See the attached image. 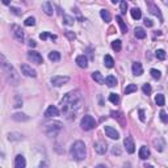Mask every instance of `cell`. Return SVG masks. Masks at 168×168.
<instances>
[{
    "mask_svg": "<svg viewBox=\"0 0 168 168\" xmlns=\"http://www.w3.org/2000/svg\"><path fill=\"white\" fill-rule=\"evenodd\" d=\"M83 101L81 93L79 91H71L66 93V96L62 99L60 105H62V112L63 114L67 116V118H75L76 112L80 108V104Z\"/></svg>",
    "mask_w": 168,
    "mask_h": 168,
    "instance_id": "1",
    "label": "cell"
},
{
    "mask_svg": "<svg viewBox=\"0 0 168 168\" xmlns=\"http://www.w3.org/2000/svg\"><path fill=\"white\" fill-rule=\"evenodd\" d=\"M0 59H1V70H3V72H4L5 80L9 84H12V85H17L20 79H18V75H17V72H16L15 67H13L10 63L7 62L4 55H1Z\"/></svg>",
    "mask_w": 168,
    "mask_h": 168,
    "instance_id": "2",
    "label": "cell"
},
{
    "mask_svg": "<svg viewBox=\"0 0 168 168\" xmlns=\"http://www.w3.org/2000/svg\"><path fill=\"white\" fill-rule=\"evenodd\" d=\"M70 154H71V158L75 160H83L85 159V155H87V148H85V144L84 142L81 141H76L75 143L71 146V150H70Z\"/></svg>",
    "mask_w": 168,
    "mask_h": 168,
    "instance_id": "3",
    "label": "cell"
},
{
    "mask_svg": "<svg viewBox=\"0 0 168 168\" xmlns=\"http://www.w3.org/2000/svg\"><path fill=\"white\" fill-rule=\"evenodd\" d=\"M80 126H81V129H83V130L89 131V130H92V129L96 127V121H94V118L92 117V116L87 114V116H84V117L81 118Z\"/></svg>",
    "mask_w": 168,
    "mask_h": 168,
    "instance_id": "4",
    "label": "cell"
},
{
    "mask_svg": "<svg viewBox=\"0 0 168 168\" xmlns=\"http://www.w3.org/2000/svg\"><path fill=\"white\" fill-rule=\"evenodd\" d=\"M28 59L30 60L32 63H36V64H42L43 63V58L39 52L37 51H29L28 52Z\"/></svg>",
    "mask_w": 168,
    "mask_h": 168,
    "instance_id": "5",
    "label": "cell"
},
{
    "mask_svg": "<svg viewBox=\"0 0 168 168\" xmlns=\"http://www.w3.org/2000/svg\"><path fill=\"white\" fill-rule=\"evenodd\" d=\"M68 80H70L68 76H52L51 84L54 87H60V85H64L66 83H68Z\"/></svg>",
    "mask_w": 168,
    "mask_h": 168,
    "instance_id": "6",
    "label": "cell"
},
{
    "mask_svg": "<svg viewBox=\"0 0 168 168\" xmlns=\"http://www.w3.org/2000/svg\"><path fill=\"white\" fill-rule=\"evenodd\" d=\"M21 72H22L25 76H30V78H36V76H37L36 70H33V68H32V66L26 64V63L21 64Z\"/></svg>",
    "mask_w": 168,
    "mask_h": 168,
    "instance_id": "7",
    "label": "cell"
},
{
    "mask_svg": "<svg viewBox=\"0 0 168 168\" xmlns=\"http://www.w3.org/2000/svg\"><path fill=\"white\" fill-rule=\"evenodd\" d=\"M104 131L106 134V136H109L110 139H116L117 141L120 138V133H118L116 129H113L112 126H104Z\"/></svg>",
    "mask_w": 168,
    "mask_h": 168,
    "instance_id": "8",
    "label": "cell"
},
{
    "mask_svg": "<svg viewBox=\"0 0 168 168\" xmlns=\"http://www.w3.org/2000/svg\"><path fill=\"white\" fill-rule=\"evenodd\" d=\"M123 146H125L126 151H127L129 154H133V152L135 151V144H134V141L131 136H126L125 141H123Z\"/></svg>",
    "mask_w": 168,
    "mask_h": 168,
    "instance_id": "9",
    "label": "cell"
},
{
    "mask_svg": "<svg viewBox=\"0 0 168 168\" xmlns=\"http://www.w3.org/2000/svg\"><path fill=\"white\" fill-rule=\"evenodd\" d=\"M12 34L18 42H22L24 41V32L22 29L20 28L18 25H13L12 26Z\"/></svg>",
    "mask_w": 168,
    "mask_h": 168,
    "instance_id": "10",
    "label": "cell"
},
{
    "mask_svg": "<svg viewBox=\"0 0 168 168\" xmlns=\"http://www.w3.org/2000/svg\"><path fill=\"white\" fill-rule=\"evenodd\" d=\"M57 116H59V110H58L57 106H54V105H50L49 108L46 109V112H45V117H57Z\"/></svg>",
    "mask_w": 168,
    "mask_h": 168,
    "instance_id": "11",
    "label": "cell"
},
{
    "mask_svg": "<svg viewBox=\"0 0 168 168\" xmlns=\"http://www.w3.org/2000/svg\"><path fill=\"white\" fill-rule=\"evenodd\" d=\"M106 143L102 141H99L94 143V150H96V152H99V154H105L106 152Z\"/></svg>",
    "mask_w": 168,
    "mask_h": 168,
    "instance_id": "12",
    "label": "cell"
},
{
    "mask_svg": "<svg viewBox=\"0 0 168 168\" xmlns=\"http://www.w3.org/2000/svg\"><path fill=\"white\" fill-rule=\"evenodd\" d=\"M110 114H112V117L114 118V120H117L118 122H120V125L122 126V127H125V126H126V122H125V118H123L122 113H121V112H112Z\"/></svg>",
    "mask_w": 168,
    "mask_h": 168,
    "instance_id": "13",
    "label": "cell"
},
{
    "mask_svg": "<svg viewBox=\"0 0 168 168\" xmlns=\"http://www.w3.org/2000/svg\"><path fill=\"white\" fill-rule=\"evenodd\" d=\"M42 10H43L45 13H46L47 16H52V13H54V8H52V4L50 1H45L43 4H42Z\"/></svg>",
    "mask_w": 168,
    "mask_h": 168,
    "instance_id": "14",
    "label": "cell"
},
{
    "mask_svg": "<svg viewBox=\"0 0 168 168\" xmlns=\"http://www.w3.org/2000/svg\"><path fill=\"white\" fill-rule=\"evenodd\" d=\"M26 162H25V158L22 155H17L15 158V167L16 168H25Z\"/></svg>",
    "mask_w": 168,
    "mask_h": 168,
    "instance_id": "15",
    "label": "cell"
},
{
    "mask_svg": "<svg viewBox=\"0 0 168 168\" xmlns=\"http://www.w3.org/2000/svg\"><path fill=\"white\" fill-rule=\"evenodd\" d=\"M52 130V133H54V129H57L58 131L62 129V123L60 122H50V123H46L45 125V131H47V130Z\"/></svg>",
    "mask_w": 168,
    "mask_h": 168,
    "instance_id": "16",
    "label": "cell"
},
{
    "mask_svg": "<svg viewBox=\"0 0 168 168\" xmlns=\"http://www.w3.org/2000/svg\"><path fill=\"white\" fill-rule=\"evenodd\" d=\"M133 74L135 76H141L143 74V67L139 62H134L133 63Z\"/></svg>",
    "mask_w": 168,
    "mask_h": 168,
    "instance_id": "17",
    "label": "cell"
},
{
    "mask_svg": "<svg viewBox=\"0 0 168 168\" xmlns=\"http://www.w3.org/2000/svg\"><path fill=\"white\" fill-rule=\"evenodd\" d=\"M76 63H78V66L81 67V68L88 67V60H87V58L84 57V55H79V57H76Z\"/></svg>",
    "mask_w": 168,
    "mask_h": 168,
    "instance_id": "18",
    "label": "cell"
},
{
    "mask_svg": "<svg viewBox=\"0 0 168 168\" xmlns=\"http://www.w3.org/2000/svg\"><path fill=\"white\" fill-rule=\"evenodd\" d=\"M148 156H150L148 147H147V146H142L141 148H139V158H141L142 160H146Z\"/></svg>",
    "mask_w": 168,
    "mask_h": 168,
    "instance_id": "19",
    "label": "cell"
},
{
    "mask_svg": "<svg viewBox=\"0 0 168 168\" xmlns=\"http://www.w3.org/2000/svg\"><path fill=\"white\" fill-rule=\"evenodd\" d=\"M134 34H135V37L139 38V39L146 38V32H144V29L141 28V26H138V28L134 29Z\"/></svg>",
    "mask_w": 168,
    "mask_h": 168,
    "instance_id": "20",
    "label": "cell"
},
{
    "mask_svg": "<svg viewBox=\"0 0 168 168\" xmlns=\"http://www.w3.org/2000/svg\"><path fill=\"white\" fill-rule=\"evenodd\" d=\"M116 20H117V22H118V25H120V28H121V33H127V26H126V24L123 22V20H122V17L121 16H116Z\"/></svg>",
    "mask_w": 168,
    "mask_h": 168,
    "instance_id": "21",
    "label": "cell"
},
{
    "mask_svg": "<svg viewBox=\"0 0 168 168\" xmlns=\"http://www.w3.org/2000/svg\"><path fill=\"white\" fill-rule=\"evenodd\" d=\"M12 120H15V121H18V122H24V121H28L29 120V117L26 114H24V113H15V114L12 116Z\"/></svg>",
    "mask_w": 168,
    "mask_h": 168,
    "instance_id": "22",
    "label": "cell"
},
{
    "mask_svg": "<svg viewBox=\"0 0 168 168\" xmlns=\"http://www.w3.org/2000/svg\"><path fill=\"white\" fill-rule=\"evenodd\" d=\"M92 79H93L94 81H97L99 84H104L105 83V79L102 78L101 72H99V71H96V72L92 74Z\"/></svg>",
    "mask_w": 168,
    "mask_h": 168,
    "instance_id": "23",
    "label": "cell"
},
{
    "mask_svg": "<svg viewBox=\"0 0 168 168\" xmlns=\"http://www.w3.org/2000/svg\"><path fill=\"white\" fill-rule=\"evenodd\" d=\"M105 83L108 84V87H110V88H113V87H116V85H117V79H116V76L109 75L106 79H105Z\"/></svg>",
    "mask_w": 168,
    "mask_h": 168,
    "instance_id": "24",
    "label": "cell"
},
{
    "mask_svg": "<svg viewBox=\"0 0 168 168\" xmlns=\"http://www.w3.org/2000/svg\"><path fill=\"white\" fill-rule=\"evenodd\" d=\"M100 16H101V18L105 21V22H109V21L112 20V16H110L109 10H106V9H101V10H100Z\"/></svg>",
    "mask_w": 168,
    "mask_h": 168,
    "instance_id": "25",
    "label": "cell"
},
{
    "mask_svg": "<svg viewBox=\"0 0 168 168\" xmlns=\"http://www.w3.org/2000/svg\"><path fill=\"white\" fill-rule=\"evenodd\" d=\"M130 13H131V17H133L134 20H139V18L142 17V12L139 8H131Z\"/></svg>",
    "mask_w": 168,
    "mask_h": 168,
    "instance_id": "26",
    "label": "cell"
},
{
    "mask_svg": "<svg viewBox=\"0 0 168 168\" xmlns=\"http://www.w3.org/2000/svg\"><path fill=\"white\" fill-rule=\"evenodd\" d=\"M104 64H105V67L112 68L113 66H114V59H113L110 55H105V58H104Z\"/></svg>",
    "mask_w": 168,
    "mask_h": 168,
    "instance_id": "27",
    "label": "cell"
},
{
    "mask_svg": "<svg viewBox=\"0 0 168 168\" xmlns=\"http://www.w3.org/2000/svg\"><path fill=\"white\" fill-rule=\"evenodd\" d=\"M49 59L51 62H58L60 59V54L58 51H50L49 52Z\"/></svg>",
    "mask_w": 168,
    "mask_h": 168,
    "instance_id": "28",
    "label": "cell"
},
{
    "mask_svg": "<svg viewBox=\"0 0 168 168\" xmlns=\"http://www.w3.org/2000/svg\"><path fill=\"white\" fill-rule=\"evenodd\" d=\"M39 38L42 39V41H45L46 38H51V39H57L58 37L55 36V34H51V33H49V32H43V33H41L39 34Z\"/></svg>",
    "mask_w": 168,
    "mask_h": 168,
    "instance_id": "29",
    "label": "cell"
},
{
    "mask_svg": "<svg viewBox=\"0 0 168 168\" xmlns=\"http://www.w3.org/2000/svg\"><path fill=\"white\" fill-rule=\"evenodd\" d=\"M155 102H156V105H159V106H164V104H165L164 96H163L162 93H158L156 97H155Z\"/></svg>",
    "mask_w": 168,
    "mask_h": 168,
    "instance_id": "30",
    "label": "cell"
},
{
    "mask_svg": "<svg viewBox=\"0 0 168 168\" xmlns=\"http://www.w3.org/2000/svg\"><path fill=\"white\" fill-rule=\"evenodd\" d=\"M121 47H122V42L120 39H116V41L112 42V49L114 51H121Z\"/></svg>",
    "mask_w": 168,
    "mask_h": 168,
    "instance_id": "31",
    "label": "cell"
},
{
    "mask_svg": "<svg viewBox=\"0 0 168 168\" xmlns=\"http://www.w3.org/2000/svg\"><path fill=\"white\" fill-rule=\"evenodd\" d=\"M136 91V85L135 84H129V85H126V88L123 89V92H125V94H130L133 93V92Z\"/></svg>",
    "mask_w": 168,
    "mask_h": 168,
    "instance_id": "32",
    "label": "cell"
},
{
    "mask_svg": "<svg viewBox=\"0 0 168 168\" xmlns=\"http://www.w3.org/2000/svg\"><path fill=\"white\" fill-rule=\"evenodd\" d=\"M150 9H151V10H150V12H151V13H154L155 16H159V18H160V20H163L162 15H160V10H159V8H158L156 5H150Z\"/></svg>",
    "mask_w": 168,
    "mask_h": 168,
    "instance_id": "33",
    "label": "cell"
},
{
    "mask_svg": "<svg viewBox=\"0 0 168 168\" xmlns=\"http://www.w3.org/2000/svg\"><path fill=\"white\" fill-rule=\"evenodd\" d=\"M63 22H64L66 25H68V26L74 25V17L67 16V15H63Z\"/></svg>",
    "mask_w": 168,
    "mask_h": 168,
    "instance_id": "34",
    "label": "cell"
},
{
    "mask_svg": "<svg viewBox=\"0 0 168 168\" xmlns=\"http://www.w3.org/2000/svg\"><path fill=\"white\" fill-rule=\"evenodd\" d=\"M109 101L113 102V104H118L120 102V96L117 93H110L109 94Z\"/></svg>",
    "mask_w": 168,
    "mask_h": 168,
    "instance_id": "35",
    "label": "cell"
},
{
    "mask_svg": "<svg viewBox=\"0 0 168 168\" xmlns=\"http://www.w3.org/2000/svg\"><path fill=\"white\" fill-rule=\"evenodd\" d=\"M155 55H156V58H158V59H160V60L165 59V51H164V50H162V49L156 50V51H155Z\"/></svg>",
    "mask_w": 168,
    "mask_h": 168,
    "instance_id": "36",
    "label": "cell"
},
{
    "mask_svg": "<svg viewBox=\"0 0 168 168\" xmlns=\"http://www.w3.org/2000/svg\"><path fill=\"white\" fill-rule=\"evenodd\" d=\"M150 72H151V76L154 79H156V80H159L160 79V76H162V74H160V71L159 70H156V68H152L151 71H150Z\"/></svg>",
    "mask_w": 168,
    "mask_h": 168,
    "instance_id": "37",
    "label": "cell"
},
{
    "mask_svg": "<svg viewBox=\"0 0 168 168\" xmlns=\"http://www.w3.org/2000/svg\"><path fill=\"white\" fill-rule=\"evenodd\" d=\"M24 24H25L26 26H33L34 24H36V18H34V17H28L25 21H24Z\"/></svg>",
    "mask_w": 168,
    "mask_h": 168,
    "instance_id": "38",
    "label": "cell"
},
{
    "mask_svg": "<svg viewBox=\"0 0 168 168\" xmlns=\"http://www.w3.org/2000/svg\"><path fill=\"white\" fill-rule=\"evenodd\" d=\"M159 116H160V120H162V122H164V123H168V116H167V113H165L164 110H162Z\"/></svg>",
    "mask_w": 168,
    "mask_h": 168,
    "instance_id": "39",
    "label": "cell"
},
{
    "mask_svg": "<svg viewBox=\"0 0 168 168\" xmlns=\"http://www.w3.org/2000/svg\"><path fill=\"white\" fill-rule=\"evenodd\" d=\"M142 89H143L144 94H150V93H151V91H152V88H151V85H150V84H144Z\"/></svg>",
    "mask_w": 168,
    "mask_h": 168,
    "instance_id": "40",
    "label": "cell"
},
{
    "mask_svg": "<svg viewBox=\"0 0 168 168\" xmlns=\"http://www.w3.org/2000/svg\"><path fill=\"white\" fill-rule=\"evenodd\" d=\"M120 4H121V12L126 13V9H127V3H126L125 0H121Z\"/></svg>",
    "mask_w": 168,
    "mask_h": 168,
    "instance_id": "41",
    "label": "cell"
},
{
    "mask_svg": "<svg viewBox=\"0 0 168 168\" xmlns=\"http://www.w3.org/2000/svg\"><path fill=\"white\" fill-rule=\"evenodd\" d=\"M10 12L15 13V15H17V16H21V15H22V10L18 9V8H15V7H10Z\"/></svg>",
    "mask_w": 168,
    "mask_h": 168,
    "instance_id": "42",
    "label": "cell"
},
{
    "mask_svg": "<svg viewBox=\"0 0 168 168\" xmlns=\"http://www.w3.org/2000/svg\"><path fill=\"white\" fill-rule=\"evenodd\" d=\"M139 120H141L142 122H144V112L142 109H139Z\"/></svg>",
    "mask_w": 168,
    "mask_h": 168,
    "instance_id": "43",
    "label": "cell"
},
{
    "mask_svg": "<svg viewBox=\"0 0 168 168\" xmlns=\"http://www.w3.org/2000/svg\"><path fill=\"white\" fill-rule=\"evenodd\" d=\"M144 25H146V26H152V25H154V22H152L151 20H148V18H146V20H144Z\"/></svg>",
    "mask_w": 168,
    "mask_h": 168,
    "instance_id": "44",
    "label": "cell"
},
{
    "mask_svg": "<svg viewBox=\"0 0 168 168\" xmlns=\"http://www.w3.org/2000/svg\"><path fill=\"white\" fill-rule=\"evenodd\" d=\"M66 36H67L70 39H74V38H75V34L71 33V32H66Z\"/></svg>",
    "mask_w": 168,
    "mask_h": 168,
    "instance_id": "45",
    "label": "cell"
},
{
    "mask_svg": "<svg viewBox=\"0 0 168 168\" xmlns=\"http://www.w3.org/2000/svg\"><path fill=\"white\" fill-rule=\"evenodd\" d=\"M29 46H30V47H36L37 46V43H36V41H33V39H30V41H29Z\"/></svg>",
    "mask_w": 168,
    "mask_h": 168,
    "instance_id": "46",
    "label": "cell"
},
{
    "mask_svg": "<svg viewBox=\"0 0 168 168\" xmlns=\"http://www.w3.org/2000/svg\"><path fill=\"white\" fill-rule=\"evenodd\" d=\"M1 3H3L4 5H9V4H10V0H1Z\"/></svg>",
    "mask_w": 168,
    "mask_h": 168,
    "instance_id": "47",
    "label": "cell"
},
{
    "mask_svg": "<svg viewBox=\"0 0 168 168\" xmlns=\"http://www.w3.org/2000/svg\"><path fill=\"white\" fill-rule=\"evenodd\" d=\"M120 1H121V0H112L113 4H117V3H120Z\"/></svg>",
    "mask_w": 168,
    "mask_h": 168,
    "instance_id": "48",
    "label": "cell"
}]
</instances>
